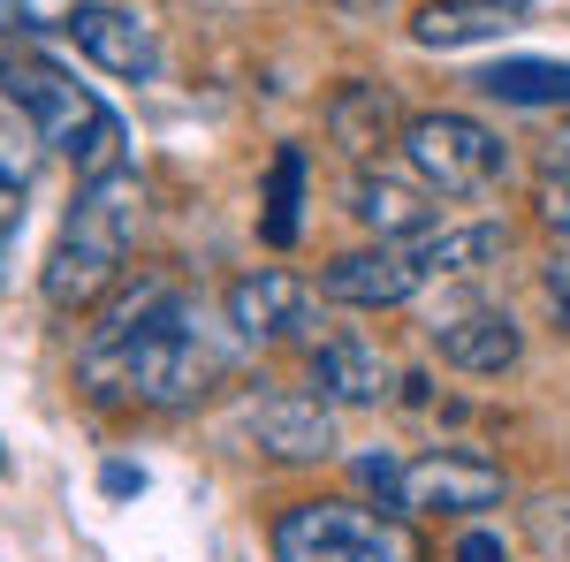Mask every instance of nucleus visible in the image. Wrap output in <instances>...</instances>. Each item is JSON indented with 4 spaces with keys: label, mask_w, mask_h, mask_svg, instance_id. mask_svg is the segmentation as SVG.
Returning <instances> with one entry per match:
<instances>
[{
    "label": "nucleus",
    "mask_w": 570,
    "mask_h": 562,
    "mask_svg": "<svg viewBox=\"0 0 570 562\" xmlns=\"http://www.w3.org/2000/svg\"><path fill=\"white\" fill-rule=\"evenodd\" d=\"M220 373H228V343L206 335V319L160 274L122 282L85 327V381H99V395H130L145 411H190L214 395Z\"/></svg>",
    "instance_id": "nucleus-1"
},
{
    "label": "nucleus",
    "mask_w": 570,
    "mask_h": 562,
    "mask_svg": "<svg viewBox=\"0 0 570 562\" xmlns=\"http://www.w3.org/2000/svg\"><path fill=\"white\" fill-rule=\"evenodd\" d=\"M0 99L23 115V130L39 137L46 152H61L85 183L130 168V130H122V115L91 85H77L61 61H46L39 46H23L8 23H0Z\"/></svg>",
    "instance_id": "nucleus-2"
},
{
    "label": "nucleus",
    "mask_w": 570,
    "mask_h": 562,
    "mask_svg": "<svg viewBox=\"0 0 570 562\" xmlns=\"http://www.w3.org/2000/svg\"><path fill=\"white\" fill-rule=\"evenodd\" d=\"M137 220H145V183H137V168L77 183V198H69V214H61V236H53V252H46V274H39L46 304H53V312H99V304L122 289Z\"/></svg>",
    "instance_id": "nucleus-3"
},
{
    "label": "nucleus",
    "mask_w": 570,
    "mask_h": 562,
    "mask_svg": "<svg viewBox=\"0 0 570 562\" xmlns=\"http://www.w3.org/2000/svg\"><path fill=\"white\" fill-rule=\"evenodd\" d=\"M510 252V228L502 220H441L411 244H365V252H343V259L320 266V297L351 304V312H389V304L426 297L449 274H472V266L502 259Z\"/></svg>",
    "instance_id": "nucleus-4"
},
{
    "label": "nucleus",
    "mask_w": 570,
    "mask_h": 562,
    "mask_svg": "<svg viewBox=\"0 0 570 562\" xmlns=\"http://www.w3.org/2000/svg\"><path fill=\"white\" fill-rule=\"evenodd\" d=\"M274 562H426V548L365 502H289L274 517Z\"/></svg>",
    "instance_id": "nucleus-5"
},
{
    "label": "nucleus",
    "mask_w": 570,
    "mask_h": 562,
    "mask_svg": "<svg viewBox=\"0 0 570 562\" xmlns=\"http://www.w3.org/2000/svg\"><path fill=\"white\" fill-rule=\"evenodd\" d=\"M403 168L419 175L434 198H480V190H494V183L510 175V145L487 130L480 115L441 107V115H411V130H403Z\"/></svg>",
    "instance_id": "nucleus-6"
},
{
    "label": "nucleus",
    "mask_w": 570,
    "mask_h": 562,
    "mask_svg": "<svg viewBox=\"0 0 570 562\" xmlns=\"http://www.w3.org/2000/svg\"><path fill=\"white\" fill-rule=\"evenodd\" d=\"M510 494V479L480 448H419L395 464L389 510L395 517H480Z\"/></svg>",
    "instance_id": "nucleus-7"
},
{
    "label": "nucleus",
    "mask_w": 570,
    "mask_h": 562,
    "mask_svg": "<svg viewBox=\"0 0 570 562\" xmlns=\"http://www.w3.org/2000/svg\"><path fill=\"white\" fill-rule=\"evenodd\" d=\"M220 312H228V335L244 349H274V343H289V335H305L312 282H297L289 266H252V274L228 282Z\"/></svg>",
    "instance_id": "nucleus-8"
},
{
    "label": "nucleus",
    "mask_w": 570,
    "mask_h": 562,
    "mask_svg": "<svg viewBox=\"0 0 570 562\" xmlns=\"http://www.w3.org/2000/svg\"><path fill=\"white\" fill-rule=\"evenodd\" d=\"M426 343L449 373H472V381H502V373H518V357H525V327L502 312V304H464V312H441L434 327H426Z\"/></svg>",
    "instance_id": "nucleus-9"
},
{
    "label": "nucleus",
    "mask_w": 570,
    "mask_h": 562,
    "mask_svg": "<svg viewBox=\"0 0 570 562\" xmlns=\"http://www.w3.org/2000/svg\"><path fill=\"white\" fill-rule=\"evenodd\" d=\"M69 31H77V53H85L91 69H107V77H122V85H153V77H160V39H153V23L130 16V8L85 0V16H77Z\"/></svg>",
    "instance_id": "nucleus-10"
},
{
    "label": "nucleus",
    "mask_w": 570,
    "mask_h": 562,
    "mask_svg": "<svg viewBox=\"0 0 570 562\" xmlns=\"http://www.w3.org/2000/svg\"><path fill=\"white\" fill-rule=\"evenodd\" d=\"M305 381L327 411H335V403H343V411H373V403L395 395V365L373 343H357V335H327V343H312Z\"/></svg>",
    "instance_id": "nucleus-11"
},
{
    "label": "nucleus",
    "mask_w": 570,
    "mask_h": 562,
    "mask_svg": "<svg viewBox=\"0 0 570 562\" xmlns=\"http://www.w3.org/2000/svg\"><path fill=\"white\" fill-rule=\"evenodd\" d=\"M244 426H252V441H259L266 456H282V464H320V456H335V418H327L320 395H259V403L244 411Z\"/></svg>",
    "instance_id": "nucleus-12"
},
{
    "label": "nucleus",
    "mask_w": 570,
    "mask_h": 562,
    "mask_svg": "<svg viewBox=\"0 0 570 562\" xmlns=\"http://www.w3.org/2000/svg\"><path fill=\"white\" fill-rule=\"evenodd\" d=\"M351 214L373 228V244H411V236L434 228V190H426L419 175H411V183H395V175H357Z\"/></svg>",
    "instance_id": "nucleus-13"
},
{
    "label": "nucleus",
    "mask_w": 570,
    "mask_h": 562,
    "mask_svg": "<svg viewBox=\"0 0 570 562\" xmlns=\"http://www.w3.org/2000/svg\"><path fill=\"white\" fill-rule=\"evenodd\" d=\"M518 0H426L419 16H411V46H426V53H449V46H487L502 39V31H518Z\"/></svg>",
    "instance_id": "nucleus-14"
},
{
    "label": "nucleus",
    "mask_w": 570,
    "mask_h": 562,
    "mask_svg": "<svg viewBox=\"0 0 570 562\" xmlns=\"http://www.w3.org/2000/svg\"><path fill=\"white\" fill-rule=\"evenodd\" d=\"M327 130H335V145H351L357 160L365 152H381V145H403V107H395L389 85H365V77H351V85L327 99Z\"/></svg>",
    "instance_id": "nucleus-15"
},
{
    "label": "nucleus",
    "mask_w": 570,
    "mask_h": 562,
    "mask_svg": "<svg viewBox=\"0 0 570 562\" xmlns=\"http://www.w3.org/2000/svg\"><path fill=\"white\" fill-rule=\"evenodd\" d=\"M472 91L494 107H563L570 115V61H494L472 77Z\"/></svg>",
    "instance_id": "nucleus-16"
},
{
    "label": "nucleus",
    "mask_w": 570,
    "mask_h": 562,
    "mask_svg": "<svg viewBox=\"0 0 570 562\" xmlns=\"http://www.w3.org/2000/svg\"><path fill=\"white\" fill-rule=\"evenodd\" d=\"M305 228V145H274L266 160V198H259V236L274 252H289Z\"/></svg>",
    "instance_id": "nucleus-17"
},
{
    "label": "nucleus",
    "mask_w": 570,
    "mask_h": 562,
    "mask_svg": "<svg viewBox=\"0 0 570 562\" xmlns=\"http://www.w3.org/2000/svg\"><path fill=\"white\" fill-rule=\"evenodd\" d=\"M525 532L548 562H570V494H532L525 502Z\"/></svg>",
    "instance_id": "nucleus-18"
},
{
    "label": "nucleus",
    "mask_w": 570,
    "mask_h": 562,
    "mask_svg": "<svg viewBox=\"0 0 570 562\" xmlns=\"http://www.w3.org/2000/svg\"><path fill=\"white\" fill-rule=\"evenodd\" d=\"M8 31H69L85 16V0H0Z\"/></svg>",
    "instance_id": "nucleus-19"
},
{
    "label": "nucleus",
    "mask_w": 570,
    "mask_h": 562,
    "mask_svg": "<svg viewBox=\"0 0 570 562\" xmlns=\"http://www.w3.org/2000/svg\"><path fill=\"white\" fill-rule=\"evenodd\" d=\"M23 236V183H8L0 175V259H8V244Z\"/></svg>",
    "instance_id": "nucleus-20"
},
{
    "label": "nucleus",
    "mask_w": 570,
    "mask_h": 562,
    "mask_svg": "<svg viewBox=\"0 0 570 562\" xmlns=\"http://www.w3.org/2000/svg\"><path fill=\"white\" fill-rule=\"evenodd\" d=\"M449 562H510V548H502V532H464L449 548Z\"/></svg>",
    "instance_id": "nucleus-21"
},
{
    "label": "nucleus",
    "mask_w": 570,
    "mask_h": 562,
    "mask_svg": "<svg viewBox=\"0 0 570 562\" xmlns=\"http://www.w3.org/2000/svg\"><path fill=\"white\" fill-rule=\"evenodd\" d=\"M540 289H548V312H556V327L570 335V259L548 266V274H540Z\"/></svg>",
    "instance_id": "nucleus-22"
},
{
    "label": "nucleus",
    "mask_w": 570,
    "mask_h": 562,
    "mask_svg": "<svg viewBox=\"0 0 570 562\" xmlns=\"http://www.w3.org/2000/svg\"><path fill=\"white\" fill-rule=\"evenodd\" d=\"M540 168H548V183H556V190H570V115H563V130L540 145Z\"/></svg>",
    "instance_id": "nucleus-23"
},
{
    "label": "nucleus",
    "mask_w": 570,
    "mask_h": 562,
    "mask_svg": "<svg viewBox=\"0 0 570 562\" xmlns=\"http://www.w3.org/2000/svg\"><path fill=\"white\" fill-rule=\"evenodd\" d=\"M99 486H107V494H145V472H137V464H107Z\"/></svg>",
    "instance_id": "nucleus-24"
},
{
    "label": "nucleus",
    "mask_w": 570,
    "mask_h": 562,
    "mask_svg": "<svg viewBox=\"0 0 570 562\" xmlns=\"http://www.w3.org/2000/svg\"><path fill=\"white\" fill-rule=\"evenodd\" d=\"M0 472H8V456H0Z\"/></svg>",
    "instance_id": "nucleus-25"
}]
</instances>
